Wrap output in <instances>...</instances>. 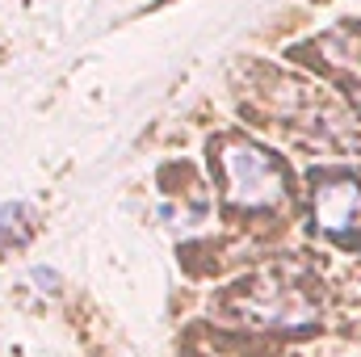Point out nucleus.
Returning <instances> with one entry per match:
<instances>
[{"instance_id":"f03ea898","label":"nucleus","mask_w":361,"mask_h":357,"mask_svg":"<svg viewBox=\"0 0 361 357\" xmlns=\"http://www.w3.org/2000/svg\"><path fill=\"white\" fill-rule=\"evenodd\" d=\"M235 315L252 328H307L315 324L319 303L302 282L286 273H265L235 294Z\"/></svg>"},{"instance_id":"f257e3e1","label":"nucleus","mask_w":361,"mask_h":357,"mask_svg":"<svg viewBox=\"0 0 361 357\" xmlns=\"http://www.w3.org/2000/svg\"><path fill=\"white\" fill-rule=\"evenodd\" d=\"M214 173L223 185V202L231 210L269 214L277 206H286V193H290L286 164L244 135H227L214 143Z\"/></svg>"},{"instance_id":"20e7f679","label":"nucleus","mask_w":361,"mask_h":357,"mask_svg":"<svg viewBox=\"0 0 361 357\" xmlns=\"http://www.w3.org/2000/svg\"><path fill=\"white\" fill-rule=\"evenodd\" d=\"M30 231H34V210H30L25 202L0 206V261H4L13 248H21V244L30 240Z\"/></svg>"},{"instance_id":"7ed1b4c3","label":"nucleus","mask_w":361,"mask_h":357,"mask_svg":"<svg viewBox=\"0 0 361 357\" xmlns=\"http://www.w3.org/2000/svg\"><path fill=\"white\" fill-rule=\"evenodd\" d=\"M311 214L315 227L345 244V248H361V181L336 169H324L311 177Z\"/></svg>"}]
</instances>
